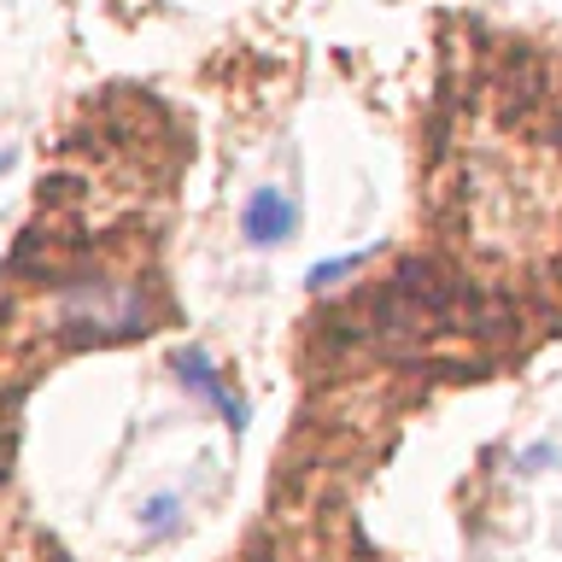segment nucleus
Wrapping results in <instances>:
<instances>
[{
	"instance_id": "5",
	"label": "nucleus",
	"mask_w": 562,
	"mask_h": 562,
	"mask_svg": "<svg viewBox=\"0 0 562 562\" xmlns=\"http://www.w3.org/2000/svg\"><path fill=\"white\" fill-rule=\"evenodd\" d=\"M363 263V252H351V258H334V263H316L311 270V288H328V281H340L346 270H358Z\"/></svg>"
},
{
	"instance_id": "1",
	"label": "nucleus",
	"mask_w": 562,
	"mask_h": 562,
	"mask_svg": "<svg viewBox=\"0 0 562 562\" xmlns=\"http://www.w3.org/2000/svg\"><path fill=\"white\" fill-rule=\"evenodd\" d=\"M59 323L94 340H130V334H147L153 305L135 281H77L59 299Z\"/></svg>"
},
{
	"instance_id": "3",
	"label": "nucleus",
	"mask_w": 562,
	"mask_h": 562,
	"mask_svg": "<svg viewBox=\"0 0 562 562\" xmlns=\"http://www.w3.org/2000/svg\"><path fill=\"white\" fill-rule=\"evenodd\" d=\"M176 375H182V381L193 386V393H205L211 404H217V411L228 416V428H246V404H240V398L217 381V369H211L205 351H176Z\"/></svg>"
},
{
	"instance_id": "2",
	"label": "nucleus",
	"mask_w": 562,
	"mask_h": 562,
	"mask_svg": "<svg viewBox=\"0 0 562 562\" xmlns=\"http://www.w3.org/2000/svg\"><path fill=\"white\" fill-rule=\"evenodd\" d=\"M240 228H246L252 246H281L299 228V205L281 188H258L252 200H246V211H240Z\"/></svg>"
},
{
	"instance_id": "4",
	"label": "nucleus",
	"mask_w": 562,
	"mask_h": 562,
	"mask_svg": "<svg viewBox=\"0 0 562 562\" xmlns=\"http://www.w3.org/2000/svg\"><path fill=\"white\" fill-rule=\"evenodd\" d=\"M140 533L147 539H170V533H182V504L170 498V492H158V498L140 509Z\"/></svg>"
}]
</instances>
